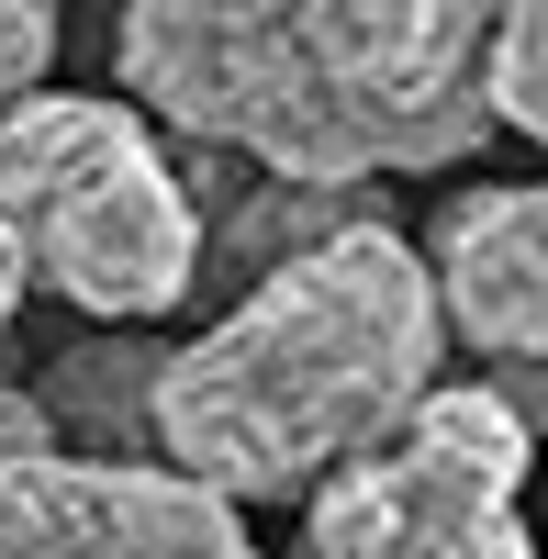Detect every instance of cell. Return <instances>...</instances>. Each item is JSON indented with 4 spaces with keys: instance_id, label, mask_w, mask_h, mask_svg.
<instances>
[{
    "instance_id": "obj_1",
    "label": "cell",
    "mask_w": 548,
    "mask_h": 559,
    "mask_svg": "<svg viewBox=\"0 0 548 559\" xmlns=\"http://www.w3.org/2000/svg\"><path fill=\"white\" fill-rule=\"evenodd\" d=\"M481 34L470 0H134L112 102L269 191L358 202L370 179L481 157Z\"/></svg>"
},
{
    "instance_id": "obj_4",
    "label": "cell",
    "mask_w": 548,
    "mask_h": 559,
    "mask_svg": "<svg viewBox=\"0 0 548 559\" xmlns=\"http://www.w3.org/2000/svg\"><path fill=\"white\" fill-rule=\"evenodd\" d=\"M537 437L492 381H437L381 448L302 492V559H537L526 537Z\"/></svg>"
},
{
    "instance_id": "obj_7",
    "label": "cell",
    "mask_w": 548,
    "mask_h": 559,
    "mask_svg": "<svg viewBox=\"0 0 548 559\" xmlns=\"http://www.w3.org/2000/svg\"><path fill=\"white\" fill-rule=\"evenodd\" d=\"M157 358L168 347H146V336H79L45 358V381H23V392L45 414V437H57V459H157L146 448Z\"/></svg>"
},
{
    "instance_id": "obj_10",
    "label": "cell",
    "mask_w": 548,
    "mask_h": 559,
    "mask_svg": "<svg viewBox=\"0 0 548 559\" xmlns=\"http://www.w3.org/2000/svg\"><path fill=\"white\" fill-rule=\"evenodd\" d=\"M34 459H57V437H45V414H34V392H23V381H0V481L34 471Z\"/></svg>"
},
{
    "instance_id": "obj_5",
    "label": "cell",
    "mask_w": 548,
    "mask_h": 559,
    "mask_svg": "<svg viewBox=\"0 0 548 559\" xmlns=\"http://www.w3.org/2000/svg\"><path fill=\"white\" fill-rule=\"evenodd\" d=\"M0 559H258V537L157 459H34L0 481Z\"/></svg>"
},
{
    "instance_id": "obj_3",
    "label": "cell",
    "mask_w": 548,
    "mask_h": 559,
    "mask_svg": "<svg viewBox=\"0 0 548 559\" xmlns=\"http://www.w3.org/2000/svg\"><path fill=\"white\" fill-rule=\"evenodd\" d=\"M0 236L90 324H157L202 292V202L168 134L112 90H34L0 112Z\"/></svg>"
},
{
    "instance_id": "obj_9",
    "label": "cell",
    "mask_w": 548,
    "mask_h": 559,
    "mask_svg": "<svg viewBox=\"0 0 548 559\" xmlns=\"http://www.w3.org/2000/svg\"><path fill=\"white\" fill-rule=\"evenodd\" d=\"M45 68H57V12L45 0H0V112L34 102Z\"/></svg>"
},
{
    "instance_id": "obj_2",
    "label": "cell",
    "mask_w": 548,
    "mask_h": 559,
    "mask_svg": "<svg viewBox=\"0 0 548 559\" xmlns=\"http://www.w3.org/2000/svg\"><path fill=\"white\" fill-rule=\"evenodd\" d=\"M437 347L448 336H437L415 236L392 213L347 224V236L302 247L291 269L247 280L191 347L157 358L146 448L157 471L202 481L236 515L302 503L437 392Z\"/></svg>"
},
{
    "instance_id": "obj_6",
    "label": "cell",
    "mask_w": 548,
    "mask_h": 559,
    "mask_svg": "<svg viewBox=\"0 0 548 559\" xmlns=\"http://www.w3.org/2000/svg\"><path fill=\"white\" fill-rule=\"evenodd\" d=\"M426 302L437 336L492 369H548V179H470L426 224Z\"/></svg>"
},
{
    "instance_id": "obj_11",
    "label": "cell",
    "mask_w": 548,
    "mask_h": 559,
    "mask_svg": "<svg viewBox=\"0 0 548 559\" xmlns=\"http://www.w3.org/2000/svg\"><path fill=\"white\" fill-rule=\"evenodd\" d=\"M23 292H34V280H23V258H12V236H0V336H12V313H23Z\"/></svg>"
},
{
    "instance_id": "obj_8",
    "label": "cell",
    "mask_w": 548,
    "mask_h": 559,
    "mask_svg": "<svg viewBox=\"0 0 548 559\" xmlns=\"http://www.w3.org/2000/svg\"><path fill=\"white\" fill-rule=\"evenodd\" d=\"M481 112L504 134H526V146H548V0L492 12V34H481Z\"/></svg>"
}]
</instances>
